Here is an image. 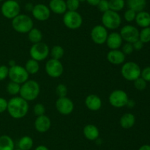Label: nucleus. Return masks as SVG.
Returning <instances> with one entry per match:
<instances>
[{
	"instance_id": "nucleus-50",
	"label": "nucleus",
	"mask_w": 150,
	"mask_h": 150,
	"mask_svg": "<svg viewBox=\"0 0 150 150\" xmlns=\"http://www.w3.org/2000/svg\"><path fill=\"white\" fill-rule=\"evenodd\" d=\"M79 1H80V2H82V1H85L86 0H79Z\"/></svg>"
},
{
	"instance_id": "nucleus-3",
	"label": "nucleus",
	"mask_w": 150,
	"mask_h": 150,
	"mask_svg": "<svg viewBox=\"0 0 150 150\" xmlns=\"http://www.w3.org/2000/svg\"><path fill=\"white\" fill-rule=\"evenodd\" d=\"M12 26L19 33H28L34 27V22L28 15L19 14L12 19Z\"/></svg>"
},
{
	"instance_id": "nucleus-17",
	"label": "nucleus",
	"mask_w": 150,
	"mask_h": 150,
	"mask_svg": "<svg viewBox=\"0 0 150 150\" xmlns=\"http://www.w3.org/2000/svg\"><path fill=\"white\" fill-rule=\"evenodd\" d=\"M106 57L110 63L116 66L122 64L125 61V54L120 49L110 50L107 54Z\"/></svg>"
},
{
	"instance_id": "nucleus-41",
	"label": "nucleus",
	"mask_w": 150,
	"mask_h": 150,
	"mask_svg": "<svg viewBox=\"0 0 150 150\" xmlns=\"http://www.w3.org/2000/svg\"><path fill=\"white\" fill-rule=\"evenodd\" d=\"M141 77L143 78L146 82H150V66L144 68L141 72Z\"/></svg>"
},
{
	"instance_id": "nucleus-33",
	"label": "nucleus",
	"mask_w": 150,
	"mask_h": 150,
	"mask_svg": "<svg viewBox=\"0 0 150 150\" xmlns=\"http://www.w3.org/2000/svg\"><path fill=\"white\" fill-rule=\"evenodd\" d=\"M65 1L67 10H70V11H77V10L80 7L79 0H67Z\"/></svg>"
},
{
	"instance_id": "nucleus-5",
	"label": "nucleus",
	"mask_w": 150,
	"mask_h": 150,
	"mask_svg": "<svg viewBox=\"0 0 150 150\" xmlns=\"http://www.w3.org/2000/svg\"><path fill=\"white\" fill-rule=\"evenodd\" d=\"M140 66L133 61L126 62L122 66L121 74L123 77L127 81H134L141 76Z\"/></svg>"
},
{
	"instance_id": "nucleus-40",
	"label": "nucleus",
	"mask_w": 150,
	"mask_h": 150,
	"mask_svg": "<svg viewBox=\"0 0 150 150\" xmlns=\"http://www.w3.org/2000/svg\"><path fill=\"white\" fill-rule=\"evenodd\" d=\"M133 50H134V49H133V44L126 42V44H125L124 45H123L122 50V52L124 53L125 55H129V54H132V53L133 52Z\"/></svg>"
},
{
	"instance_id": "nucleus-13",
	"label": "nucleus",
	"mask_w": 150,
	"mask_h": 150,
	"mask_svg": "<svg viewBox=\"0 0 150 150\" xmlns=\"http://www.w3.org/2000/svg\"><path fill=\"white\" fill-rule=\"evenodd\" d=\"M123 41L127 43H134L139 39V31L133 25H125L122 26L120 32Z\"/></svg>"
},
{
	"instance_id": "nucleus-22",
	"label": "nucleus",
	"mask_w": 150,
	"mask_h": 150,
	"mask_svg": "<svg viewBox=\"0 0 150 150\" xmlns=\"http://www.w3.org/2000/svg\"><path fill=\"white\" fill-rule=\"evenodd\" d=\"M136 24H138V26H139L140 27L145 28L148 27L150 26V14L148 12L144 11H141L139 13H136Z\"/></svg>"
},
{
	"instance_id": "nucleus-38",
	"label": "nucleus",
	"mask_w": 150,
	"mask_h": 150,
	"mask_svg": "<svg viewBox=\"0 0 150 150\" xmlns=\"http://www.w3.org/2000/svg\"><path fill=\"white\" fill-rule=\"evenodd\" d=\"M98 10L101 13H105V12L109 10V4H108V0H100L98 4L97 5Z\"/></svg>"
},
{
	"instance_id": "nucleus-44",
	"label": "nucleus",
	"mask_w": 150,
	"mask_h": 150,
	"mask_svg": "<svg viewBox=\"0 0 150 150\" xmlns=\"http://www.w3.org/2000/svg\"><path fill=\"white\" fill-rule=\"evenodd\" d=\"M33 7L34 5L32 3H26V5H25V10L28 12H32Z\"/></svg>"
},
{
	"instance_id": "nucleus-2",
	"label": "nucleus",
	"mask_w": 150,
	"mask_h": 150,
	"mask_svg": "<svg viewBox=\"0 0 150 150\" xmlns=\"http://www.w3.org/2000/svg\"><path fill=\"white\" fill-rule=\"evenodd\" d=\"M40 93V86L37 81L28 79L26 82L21 85L20 96L27 101L36 99Z\"/></svg>"
},
{
	"instance_id": "nucleus-49",
	"label": "nucleus",
	"mask_w": 150,
	"mask_h": 150,
	"mask_svg": "<svg viewBox=\"0 0 150 150\" xmlns=\"http://www.w3.org/2000/svg\"><path fill=\"white\" fill-rule=\"evenodd\" d=\"M16 62L15 61V60H10V61H9V66H10V67H13V66H16Z\"/></svg>"
},
{
	"instance_id": "nucleus-9",
	"label": "nucleus",
	"mask_w": 150,
	"mask_h": 150,
	"mask_svg": "<svg viewBox=\"0 0 150 150\" xmlns=\"http://www.w3.org/2000/svg\"><path fill=\"white\" fill-rule=\"evenodd\" d=\"M20 4L16 0H7L1 4V14L7 19H13L20 14Z\"/></svg>"
},
{
	"instance_id": "nucleus-18",
	"label": "nucleus",
	"mask_w": 150,
	"mask_h": 150,
	"mask_svg": "<svg viewBox=\"0 0 150 150\" xmlns=\"http://www.w3.org/2000/svg\"><path fill=\"white\" fill-rule=\"evenodd\" d=\"M122 38L119 32H113L108 34L105 44L111 50L119 49L122 45Z\"/></svg>"
},
{
	"instance_id": "nucleus-45",
	"label": "nucleus",
	"mask_w": 150,
	"mask_h": 150,
	"mask_svg": "<svg viewBox=\"0 0 150 150\" xmlns=\"http://www.w3.org/2000/svg\"><path fill=\"white\" fill-rule=\"evenodd\" d=\"M86 2L92 6H97L100 0H86Z\"/></svg>"
},
{
	"instance_id": "nucleus-39",
	"label": "nucleus",
	"mask_w": 150,
	"mask_h": 150,
	"mask_svg": "<svg viewBox=\"0 0 150 150\" xmlns=\"http://www.w3.org/2000/svg\"><path fill=\"white\" fill-rule=\"evenodd\" d=\"M9 68L5 65L0 66V81H3L8 76Z\"/></svg>"
},
{
	"instance_id": "nucleus-19",
	"label": "nucleus",
	"mask_w": 150,
	"mask_h": 150,
	"mask_svg": "<svg viewBox=\"0 0 150 150\" xmlns=\"http://www.w3.org/2000/svg\"><path fill=\"white\" fill-rule=\"evenodd\" d=\"M85 105L92 111H98L102 107V100L95 94H90L85 99Z\"/></svg>"
},
{
	"instance_id": "nucleus-14",
	"label": "nucleus",
	"mask_w": 150,
	"mask_h": 150,
	"mask_svg": "<svg viewBox=\"0 0 150 150\" xmlns=\"http://www.w3.org/2000/svg\"><path fill=\"white\" fill-rule=\"evenodd\" d=\"M90 35L95 44L102 45L105 44L108 38V29L103 25H96L91 30Z\"/></svg>"
},
{
	"instance_id": "nucleus-20",
	"label": "nucleus",
	"mask_w": 150,
	"mask_h": 150,
	"mask_svg": "<svg viewBox=\"0 0 150 150\" xmlns=\"http://www.w3.org/2000/svg\"><path fill=\"white\" fill-rule=\"evenodd\" d=\"M51 12L55 14H64L67 11L66 1L64 0H51L48 4Z\"/></svg>"
},
{
	"instance_id": "nucleus-34",
	"label": "nucleus",
	"mask_w": 150,
	"mask_h": 150,
	"mask_svg": "<svg viewBox=\"0 0 150 150\" xmlns=\"http://www.w3.org/2000/svg\"><path fill=\"white\" fill-rule=\"evenodd\" d=\"M133 83H134L135 88L139 90V91H144L146 88V85H147V82H146L141 76L136 79V80L133 81Z\"/></svg>"
},
{
	"instance_id": "nucleus-23",
	"label": "nucleus",
	"mask_w": 150,
	"mask_h": 150,
	"mask_svg": "<svg viewBox=\"0 0 150 150\" xmlns=\"http://www.w3.org/2000/svg\"><path fill=\"white\" fill-rule=\"evenodd\" d=\"M136 123V117L131 113H125L120 119V124L122 128L125 129H130Z\"/></svg>"
},
{
	"instance_id": "nucleus-7",
	"label": "nucleus",
	"mask_w": 150,
	"mask_h": 150,
	"mask_svg": "<svg viewBox=\"0 0 150 150\" xmlns=\"http://www.w3.org/2000/svg\"><path fill=\"white\" fill-rule=\"evenodd\" d=\"M63 23L68 29H78L83 24V18L79 12L67 10L63 16Z\"/></svg>"
},
{
	"instance_id": "nucleus-32",
	"label": "nucleus",
	"mask_w": 150,
	"mask_h": 150,
	"mask_svg": "<svg viewBox=\"0 0 150 150\" xmlns=\"http://www.w3.org/2000/svg\"><path fill=\"white\" fill-rule=\"evenodd\" d=\"M139 40L144 44L150 42V26L143 28L139 32Z\"/></svg>"
},
{
	"instance_id": "nucleus-30",
	"label": "nucleus",
	"mask_w": 150,
	"mask_h": 150,
	"mask_svg": "<svg viewBox=\"0 0 150 150\" xmlns=\"http://www.w3.org/2000/svg\"><path fill=\"white\" fill-rule=\"evenodd\" d=\"M51 58L55 59V60H60V59L62 58L64 54V50L63 47L59 45H55L52 47L51 50L50 51Z\"/></svg>"
},
{
	"instance_id": "nucleus-26",
	"label": "nucleus",
	"mask_w": 150,
	"mask_h": 150,
	"mask_svg": "<svg viewBox=\"0 0 150 150\" xmlns=\"http://www.w3.org/2000/svg\"><path fill=\"white\" fill-rule=\"evenodd\" d=\"M28 38L29 41L33 44L41 42L42 39V32L38 28L33 27L28 32Z\"/></svg>"
},
{
	"instance_id": "nucleus-46",
	"label": "nucleus",
	"mask_w": 150,
	"mask_h": 150,
	"mask_svg": "<svg viewBox=\"0 0 150 150\" xmlns=\"http://www.w3.org/2000/svg\"><path fill=\"white\" fill-rule=\"evenodd\" d=\"M135 104H136V103H135V101H133V100L132 99H129L128 101H127V105L128 107H130V108H132V107H133L135 106Z\"/></svg>"
},
{
	"instance_id": "nucleus-8",
	"label": "nucleus",
	"mask_w": 150,
	"mask_h": 150,
	"mask_svg": "<svg viewBox=\"0 0 150 150\" xmlns=\"http://www.w3.org/2000/svg\"><path fill=\"white\" fill-rule=\"evenodd\" d=\"M8 76L10 81L21 85L29 79V74L24 67L16 64L13 67L9 68Z\"/></svg>"
},
{
	"instance_id": "nucleus-4",
	"label": "nucleus",
	"mask_w": 150,
	"mask_h": 150,
	"mask_svg": "<svg viewBox=\"0 0 150 150\" xmlns=\"http://www.w3.org/2000/svg\"><path fill=\"white\" fill-rule=\"evenodd\" d=\"M102 25L107 29L114 30L120 26L122 24V18L117 12L108 10L103 13L101 18Z\"/></svg>"
},
{
	"instance_id": "nucleus-11",
	"label": "nucleus",
	"mask_w": 150,
	"mask_h": 150,
	"mask_svg": "<svg viewBox=\"0 0 150 150\" xmlns=\"http://www.w3.org/2000/svg\"><path fill=\"white\" fill-rule=\"evenodd\" d=\"M45 69L47 74L52 78L59 77L64 72V66L61 61L53 58H51L47 61Z\"/></svg>"
},
{
	"instance_id": "nucleus-27",
	"label": "nucleus",
	"mask_w": 150,
	"mask_h": 150,
	"mask_svg": "<svg viewBox=\"0 0 150 150\" xmlns=\"http://www.w3.org/2000/svg\"><path fill=\"white\" fill-rule=\"evenodd\" d=\"M24 68L29 74H35L40 70L39 62L31 58L26 61Z\"/></svg>"
},
{
	"instance_id": "nucleus-6",
	"label": "nucleus",
	"mask_w": 150,
	"mask_h": 150,
	"mask_svg": "<svg viewBox=\"0 0 150 150\" xmlns=\"http://www.w3.org/2000/svg\"><path fill=\"white\" fill-rule=\"evenodd\" d=\"M50 54V49L46 44L40 42L35 44L31 46L29 54L31 58L38 62L42 61L48 57Z\"/></svg>"
},
{
	"instance_id": "nucleus-35",
	"label": "nucleus",
	"mask_w": 150,
	"mask_h": 150,
	"mask_svg": "<svg viewBox=\"0 0 150 150\" xmlns=\"http://www.w3.org/2000/svg\"><path fill=\"white\" fill-rule=\"evenodd\" d=\"M56 94L59 97L67 96V88L64 84H59L56 88Z\"/></svg>"
},
{
	"instance_id": "nucleus-43",
	"label": "nucleus",
	"mask_w": 150,
	"mask_h": 150,
	"mask_svg": "<svg viewBox=\"0 0 150 150\" xmlns=\"http://www.w3.org/2000/svg\"><path fill=\"white\" fill-rule=\"evenodd\" d=\"M133 46L135 50L139 51V50H141L144 47V43L142 42V41L139 39L138 41H135L134 43H133Z\"/></svg>"
},
{
	"instance_id": "nucleus-48",
	"label": "nucleus",
	"mask_w": 150,
	"mask_h": 150,
	"mask_svg": "<svg viewBox=\"0 0 150 150\" xmlns=\"http://www.w3.org/2000/svg\"><path fill=\"white\" fill-rule=\"evenodd\" d=\"M139 150H150V146L149 145H143L142 146L140 147Z\"/></svg>"
},
{
	"instance_id": "nucleus-1",
	"label": "nucleus",
	"mask_w": 150,
	"mask_h": 150,
	"mask_svg": "<svg viewBox=\"0 0 150 150\" xmlns=\"http://www.w3.org/2000/svg\"><path fill=\"white\" fill-rule=\"evenodd\" d=\"M28 101L21 96H13L7 103V112L12 118L21 119L26 116L29 111Z\"/></svg>"
},
{
	"instance_id": "nucleus-29",
	"label": "nucleus",
	"mask_w": 150,
	"mask_h": 150,
	"mask_svg": "<svg viewBox=\"0 0 150 150\" xmlns=\"http://www.w3.org/2000/svg\"><path fill=\"white\" fill-rule=\"evenodd\" d=\"M109 4V9L115 12H120L125 6V0H108Z\"/></svg>"
},
{
	"instance_id": "nucleus-28",
	"label": "nucleus",
	"mask_w": 150,
	"mask_h": 150,
	"mask_svg": "<svg viewBox=\"0 0 150 150\" xmlns=\"http://www.w3.org/2000/svg\"><path fill=\"white\" fill-rule=\"evenodd\" d=\"M34 144L33 139L30 136H23L19 140L18 149L21 150H30Z\"/></svg>"
},
{
	"instance_id": "nucleus-42",
	"label": "nucleus",
	"mask_w": 150,
	"mask_h": 150,
	"mask_svg": "<svg viewBox=\"0 0 150 150\" xmlns=\"http://www.w3.org/2000/svg\"><path fill=\"white\" fill-rule=\"evenodd\" d=\"M7 103L8 101L3 97H0V113L5 112L7 109Z\"/></svg>"
},
{
	"instance_id": "nucleus-52",
	"label": "nucleus",
	"mask_w": 150,
	"mask_h": 150,
	"mask_svg": "<svg viewBox=\"0 0 150 150\" xmlns=\"http://www.w3.org/2000/svg\"><path fill=\"white\" fill-rule=\"evenodd\" d=\"M3 1V0H0V1Z\"/></svg>"
},
{
	"instance_id": "nucleus-24",
	"label": "nucleus",
	"mask_w": 150,
	"mask_h": 150,
	"mask_svg": "<svg viewBox=\"0 0 150 150\" xmlns=\"http://www.w3.org/2000/svg\"><path fill=\"white\" fill-rule=\"evenodd\" d=\"M126 3L128 9L134 10L136 13L143 11L146 6V0H127Z\"/></svg>"
},
{
	"instance_id": "nucleus-21",
	"label": "nucleus",
	"mask_w": 150,
	"mask_h": 150,
	"mask_svg": "<svg viewBox=\"0 0 150 150\" xmlns=\"http://www.w3.org/2000/svg\"><path fill=\"white\" fill-rule=\"evenodd\" d=\"M83 133L86 139L89 141H95L99 138L100 131L95 125L87 124L83 127Z\"/></svg>"
},
{
	"instance_id": "nucleus-16",
	"label": "nucleus",
	"mask_w": 150,
	"mask_h": 150,
	"mask_svg": "<svg viewBox=\"0 0 150 150\" xmlns=\"http://www.w3.org/2000/svg\"><path fill=\"white\" fill-rule=\"evenodd\" d=\"M51 121L48 116L42 115L40 116H37L35 121V128L38 132L43 133L47 132L51 128Z\"/></svg>"
},
{
	"instance_id": "nucleus-47",
	"label": "nucleus",
	"mask_w": 150,
	"mask_h": 150,
	"mask_svg": "<svg viewBox=\"0 0 150 150\" xmlns=\"http://www.w3.org/2000/svg\"><path fill=\"white\" fill-rule=\"evenodd\" d=\"M35 150H49V149H48L45 146L40 145V146H38V147H36V149H35Z\"/></svg>"
},
{
	"instance_id": "nucleus-37",
	"label": "nucleus",
	"mask_w": 150,
	"mask_h": 150,
	"mask_svg": "<svg viewBox=\"0 0 150 150\" xmlns=\"http://www.w3.org/2000/svg\"><path fill=\"white\" fill-rule=\"evenodd\" d=\"M136 13L134 10H130V9H127L124 13V18L125 19L126 21L127 22H132L135 21L136 16Z\"/></svg>"
},
{
	"instance_id": "nucleus-53",
	"label": "nucleus",
	"mask_w": 150,
	"mask_h": 150,
	"mask_svg": "<svg viewBox=\"0 0 150 150\" xmlns=\"http://www.w3.org/2000/svg\"><path fill=\"white\" fill-rule=\"evenodd\" d=\"M149 14H150V13H149Z\"/></svg>"
},
{
	"instance_id": "nucleus-31",
	"label": "nucleus",
	"mask_w": 150,
	"mask_h": 150,
	"mask_svg": "<svg viewBox=\"0 0 150 150\" xmlns=\"http://www.w3.org/2000/svg\"><path fill=\"white\" fill-rule=\"evenodd\" d=\"M21 90V85L16 82L10 81L7 85V91L10 95L12 96H17L19 94Z\"/></svg>"
},
{
	"instance_id": "nucleus-15",
	"label": "nucleus",
	"mask_w": 150,
	"mask_h": 150,
	"mask_svg": "<svg viewBox=\"0 0 150 150\" xmlns=\"http://www.w3.org/2000/svg\"><path fill=\"white\" fill-rule=\"evenodd\" d=\"M31 13L32 16L40 21H45L51 16V10L49 7L44 4H38L34 5Z\"/></svg>"
},
{
	"instance_id": "nucleus-25",
	"label": "nucleus",
	"mask_w": 150,
	"mask_h": 150,
	"mask_svg": "<svg viewBox=\"0 0 150 150\" xmlns=\"http://www.w3.org/2000/svg\"><path fill=\"white\" fill-rule=\"evenodd\" d=\"M15 144L11 137L7 135L0 136V150H14Z\"/></svg>"
},
{
	"instance_id": "nucleus-36",
	"label": "nucleus",
	"mask_w": 150,
	"mask_h": 150,
	"mask_svg": "<svg viewBox=\"0 0 150 150\" xmlns=\"http://www.w3.org/2000/svg\"><path fill=\"white\" fill-rule=\"evenodd\" d=\"M34 113L36 116H40L42 115H45V107L42 103H38L34 107Z\"/></svg>"
},
{
	"instance_id": "nucleus-12",
	"label": "nucleus",
	"mask_w": 150,
	"mask_h": 150,
	"mask_svg": "<svg viewBox=\"0 0 150 150\" xmlns=\"http://www.w3.org/2000/svg\"><path fill=\"white\" fill-rule=\"evenodd\" d=\"M56 108L57 111L62 115H70L73 113L74 110V103L70 99V98L67 96L59 97L57 99L55 103Z\"/></svg>"
},
{
	"instance_id": "nucleus-51",
	"label": "nucleus",
	"mask_w": 150,
	"mask_h": 150,
	"mask_svg": "<svg viewBox=\"0 0 150 150\" xmlns=\"http://www.w3.org/2000/svg\"><path fill=\"white\" fill-rule=\"evenodd\" d=\"M14 150H21V149H14Z\"/></svg>"
},
{
	"instance_id": "nucleus-10",
	"label": "nucleus",
	"mask_w": 150,
	"mask_h": 150,
	"mask_svg": "<svg viewBox=\"0 0 150 150\" xmlns=\"http://www.w3.org/2000/svg\"><path fill=\"white\" fill-rule=\"evenodd\" d=\"M129 98L127 93L123 90H114L108 97V101L111 106L117 108L125 107L128 101Z\"/></svg>"
}]
</instances>
